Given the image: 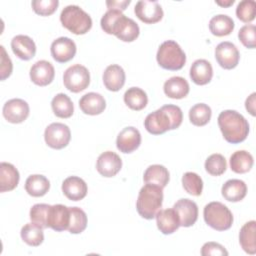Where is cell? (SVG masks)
<instances>
[{"label": "cell", "instance_id": "cell-43", "mask_svg": "<svg viewBox=\"0 0 256 256\" xmlns=\"http://www.w3.org/2000/svg\"><path fill=\"white\" fill-rule=\"evenodd\" d=\"M34 12L41 16H49L53 14L58 5V0H33L31 2Z\"/></svg>", "mask_w": 256, "mask_h": 256}, {"label": "cell", "instance_id": "cell-4", "mask_svg": "<svg viewBox=\"0 0 256 256\" xmlns=\"http://www.w3.org/2000/svg\"><path fill=\"white\" fill-rule=\"evenodd\" d=\"M156 59L160 67L170 71L183 68L186 63V55L180 45L173 41H164L158 48Z\"/></svg>", "mask_w": 256, "mask_h": 256}, {"label": "cell", "instance_id": "cell-16", "mask_svg": "<svg viewBox=\"0 0 256 256\" xmlns=\"http://www.w3.org/2000/svg\"><path fill=\"white\" fill-rule=\"evenodd\" d=\"M141 144V134L133 126L123 128L117 136L116 146L122 153H132Z\"/></svg>", "mask_w": 256, "mask_h": 256}, {"label": "cell", "instance_id": "cell-2", "mask_svg": "<svg viewBox=\"0 0 256 256\" xmlns=\"http://www.w3.org/2000/svg\"><path fill=\"white\" fill-rule=\"evenodd\" d=\"M163 203V188L146 183L139 191L136 201L138 214L147 220L155 218L157 212L161 209Z\"/></svg>", "mask_w": 256, "mask_h": 256}, {"label": "cell", "instance_id": "cell-49", "mask_svg": "<svg viewBox=\"0 0 256 256\" xmlns=\"http://www.w3.org/2000/svg\"><path fill=\"white\" fill-rule=\"evenodd\" d=\"M216 4L222 6V7H229L231 6L235 1L234 0H228V1H215Z\"/></svg>", "mask_w": 256, "mask_h": 256}, {"label": "cell", "instance_id": "cell-35", "mask_svg": "<svg viewBox=\"0 0 256 256\" xmlns=\"http://www.w3.org/2000/svg\"><path fill=\"white\" fill-rule=\"evenodd\" d=\"M22 240L29 246L37 247L44 241L43 228L33 222L25 224L20 231Z\"/></svg>", "mask_w": 256, "mask_h": 256}, {"label": "cell", "instance_id": "cell-18", "mask_svg": "<svg viewBox=\"0 0 256 256\" xmlns=\"http://www.w3.org/2000/svg\"><path fill=\"white\" fill-rule=\"evenodd\" d=\"M30 79L38 86H47L50 84L55 76L53 65L46 60H39L35 62L30 68Z\"/></svg>", "mask_w": 256, "mask_h": 256}, {"label": "cell", "instance_id": "cell-37", "mask_svg": "<svg viewBox=\"0 0 256 256\" xmlns=\"http://www.w3.org/2000/svg\"><path fill=\"white\" fill-rule=\"evenodd\" d=\"M70 209V224L68 231L71 234H80L87 227V215L79 207H69Z\"/></svg>", "mask_w": 256, "mask_h": 256}, {"label": "cell", "instance_id": "cell-25", "mask_svg": "<svg viewBox=\"0 0 256 256\" xmlns=\"http://www.w3.org/2000/svg\"><path fill=\"white\" fill-rule=\"evenodd\" d=\"M20 175L16 167L8 162L0 164V192H9L14 190L19 183Z\"/></svg>", "mask_w": 256, "mask_h": 256}, {"label": "cell", "instance_id": "cell-46", "mask_svg": "<svg viewBox=\"0 0 256 256\" xmlns=\"http://www.w3.org/2000/svg\"><path fill=\"white\" fill-rule=\"evenodd\" d=\"M1 49V67H0V79L3 81L8 78L13 70V65L10 57L7 55L4 46H0Z\"/></svg>", "mask_w": 256, "mask_h": 256}, {"label": "cell", "instance_id": "cell-10", "mask_svg": "<svg viewBox=\"0 0 256 256\" xmlns=\"http://www.w3.org/2000/svg\"><path fill=\"white\" fill-rule=\"evenodd\" d=\"M135 15L146 24H154L163 18V9L157 1L140 0L134 7Z\"/></svg>", "mask_w": 256, "mask_h": 256}, {"label": "cell", "instance_id": "cell-19", "mask_svg": "<svg viewBox=\"0 0 256 256\" xmlns=\"http://www.w3.org/2000/svg\"><path fill=\"white\" fill-rule=\"evenodd\" d=\"M11 49L13 53L21 60H30L36 54L35 42L27 35H16L11 40Z\"/></svg>", "mask_w": 256, "mask_h": 256}, {"label": "cell", "instance_id": "cell-11", "mask_svg": "<svg viewBox=\"0 0 256 256\" xmlns=\"http://www.w3.org/2000/svg\"><path fill=\"white\" fill-rule=\"evenodd\" d=\"M140 29L138 24L124 14L119 16L112 26L111 34L124 42H132L139 36Z\"/></svg>", "mask_w": 256, "mask_h": 256}, {"label": "cell", "instance_id": "cell-44", "mask_svg": "<svg viewBox=\"0 0 256 256\" xmlns=\"http://www.w3.org/2000/svg\"><path fill=\"white\" fill-rule=\"evenodd\" d=\"M161 109H163L166 114L168 115L170 122H171V130L177 129L183 120V113L182 110L179 106L176 105H172V104H168V105H164L161 107Z\"/></svg>", "mask_w": 256, "mask_h": 256}, {"label": "cell", "instance_id": "cell-21", "mask_svg": "<svg viewBox=\"0 0 256 256\" xmlns=\"http://www.w3.org/2000/svg\"><path fill=\"white\" fill-rule=\"evenodd\" d=\"M158 229L164 235L174 233L180 227L179 217L173 208L159 210L155 216Z\"/></svg>", "mask_w": 256, "mask_h": 256}, {"label": "cell", "instance_id": "cell-13", "mask_svg": "<svg viewBox=\"0 0 256 256\" xmlns=\"http://www.w3.org/2000/svg\"><path fill=\"white\" fill-rule=\"evenodd\" d=\"M122 167V160L118 154L113 151H105L101 153L96 162L98 173L104 177H114Z\"/></svg>", "mask_w": 256, "mask_h": 256}, {"label": "cell", "instance_id": "cell-5", "mask_svg": "<svg viewBox=\"0 0 256 256\" xmlns=\"http://www.w3.org/2000/svg\"><path fill=\"white\" fill-rule=\"evenodd\" d=\"M203 217L206 224L217 231L228 230L233 224L232 212L226 205L218 201L205 205Z\"/></svg>", "mask_w": 256, "mask_h": 256}, {"label": "cell", "instance_id": "cell-47", "mask_svg": "<svg viewBox=\"0 0 256 256\" xmlns=\"http://www.w3.org/2000/svg\"><path fill=\"white\" fill-rule=\"evenodd\" d=\"M131 3L130 0H108L106 1V5L108 7V10H118V11H124L126 7Z\"/></svg>", "mask_w": 256, "mask_h": 256}, {"label": "cell", "instance_id": "cell-40", "mask_svg": "<svg viewBox=\"0 0 256 256\" xmlns=\"http://www.w3.org/2000/svg\"><path fill=\"white\" fill-rule=\"evenodd\" d=\"M51 205L45 203H38L31 207L30 209V219L31 222L41 226L43 229L48 228L47 220H48V213Z\"/></svg>", "mask_w": 256, "mask_h": 256}, {"label": "cell", "instance_id": "cell-3", "mask_svg": "<svg viewBox=\"0 0 256 256\" xmlns=\"http://www.w3.org/2000/svg\"><path fill=\"white\" fill-rule=\"evenodd\" d=\"M60 21L63 27L75 35L86 34L92 27L90 15L77 5L66 6L61 11Z\"/></svg>", "mask_w": 256, "mask_h": 256}, {"label": "cell", "instance_id": "cell-20", "mask_svg": "<svg viewBox=\"0 0 256 256\" xmlns=\"http://www.w3.org/2000/svg\"><path fill=\"white\" fill-rule=\"evenodd\" d=\"M86 182L78 176H69L62 183L63 194L72 201L82 200L87 195Z\"/></svg>", "mask_w": 256, "mask_h": 256}, {"label": "cell", "instance_id": "cell-36", "mask_svg": "<svg viewBox=\"0 0 256 256\" xmlns=\"http://www.w3.org/2000/svg\"><path fill=\"white\" fill-rule=\"evenodd\" d=\"M211 108L205 103H197L189 110V120L195 126H204L211 119Z\"/></svg>", "mask_w": 256, "mask_h": 256}, {"label": "cell", "instance_id": "cell-48", "mask_svg": "<svg viewBox=\"0 0 256 256\" xmlns=\"http://www.w3.org/2000/svg\"><path fill=\"white\" fill-rule=\"evenodd\" d=\"M255 96H256V93L253 92L245 101V107H246V110L252 115V116H255Z\"/></svg>", "mask_w": 256, "mask_h": 256}, {"label": "cell", "instance_id": "cell-23", "mask_svg": "<svg viewBox=\"0 0 256 256\" xmlns=\"http://www.w3.org/2000/svg\"><path fill=\"white\" fill-rule=\"evenodd\" d=\"M102 78L107 90L117 92L124 86L126 76L124 69L120 65L112 64L105 69Z\"/></svg>", "mask_w": 256, "mask_h": 256}, {"label": "cell", "instance_id": "cell-9", "mask_svg": "<svg viewBox=\"0 0 256 256\" xmlns=\"http://www.w3.org/2000/svg\"><path fill=\"white\" fill-rule=\"evenodd\" d=\"M30 108L28 103L20 98H13L5 102L2 114L3 117L10 123H22L29 116Z\"/></svg>", "mask_w": 256, "mask_h": 256}, {"label": "cell", "instance_id": "cell-12", "mask_svg": "<svg viewBox=\"0 0 256 256\" xmlns=\"http://www.w3.org/2000/svg\"><path fill=\"white\" fill-rule=\"evenodd\" d=\"M76 44L69 37H59L55 39L50 47L53 59L58 63H66L72 60L76 54Z\"/></svg>", "mask_w": 256, "mask_h": 256}, {"label": "cell", "instance_id": "cell-17", "mask_svg": "<svg viewBox=\"0 0 256 256\" xmlns=\"http://www.w3.org/2000/svg\"><path fill=\"white\" fill-rule=\"evenodd\" d=\"M144 127L150 134L160 135L171 130V122L166 112L160 108L146 116Z\"/></svg>", "mask_w": 256, "mask_h": 256}, {"label": "cell", "instance_id": "cell-34", "mask_svg": "<svg viewBox=\"0 0 256 256\" xmlns=\"http://www.w3.org/2000/svg\"><path fill=\"white\" fill-rule=\"evenodd\" d=\"M53 113L59 118H69L73 115L74 105L70 97L64 93H58L51 101Z\"/></svg>", "mask_w": 256, "mask_h": 256}, {"label": "cell", "instance_id": "cell-24", "mask_svg": "<svg viewBox=\"0 0 256 256\" xmlns=\"http://www.w3.org/2000/svg\"><path fill=\"white\" fill-rule=\"evenodd\" d=\"M213 77V68L205 59L195 60L190 67V78L197 85L208 84Z\"/></svg>", "mask_w": 256, "mask_h": 256}, {"label": "cell", "instance_id": "cell-29", "mask_svg": "<svg viewBox=\"0 0 256 256\" xmlns=\"http://www.w3.org/2000/svg\"><path fill=\"white\" fill-rule=\"evenodd\" d=\"M255 232H256V222L254 220L246 222L241 227L239 232V243L242 249L246 253L251 255L256 253Z\"/></svg>", "mask_w": 256, "mask_h": 256}, {"label": "cell", "instance_id": "cell-6", "mask_svg": "<svg viewBox=\"0 0 256 256\" xmlns=\"http://www.w3.org/2000/svg\"><path fill=\"white\" fill-rule=\"evenodd\" d=\"M63 83L69 91L73 93L81 92L90 84V73L88 69L81 64L72 65L65 70Z\"/></svg>", "mask_w": 256, "mask_h": 256}, {"label": "cell", "instance_id": "cell-28", "mask_svg": "<svg viewBox=\"0 0 256 256\" xmlns=\"http://www.w3.org/2000/svg\"><path fill=\"white\" fill-rule=\"evenodd\" d=\"M170 179V174L168 169L160 164H153L147 167L144 172L143 180L145 183H150L158 185L164 188Z\"/></svg>", "mask_w": 256, "mask_h": 256}, {"label": "cell", "instance_id": "cell-39", "mask_svg": "<svg viewBox=\"0 0 256 256\" xmlns=\"http://www.w3.org/2000/svg\"><path fill=\"white\" fill-rule=\"evenodd\" d=\"M205 170L212 176L222 175L227 168L226 159L219 153L211 154L205 161Z\"/></svg>", "mask_w": 256, "mask_h": 256}, {"label": "cell", "instance_id": "cell-42", "mask_svg": "<svg viewBox=\"0 0 256 256\" xmlns=\"http://www.w3.org/2000/svg\"><path fill=\"white\" fill-rule=\"evenodd\" d=\"M238 38L241 43L249 49H254L256 46V27L253 24L242 26L238 32Z\"/></svg>", "mask_w": 256, "mask_h": 256}, {"label": "cell", "instance_id": "cell-22", "mask_svg": "<svg viewBox=\"0 0 256 256\" xmlns=\"http://www.w3.org/2000/svg\"><path fill=\"white\" fill-rule=\"evenodd\" d=\"M79 107L84 114L92 116L99 115L105 110L106 101L101 94L89 92L80 98Z\"/></svg>", "mask_w": 256, "mask_h": 256}, {"label": "cell", "instance_id": "cell-38", "mask_svg": "<svg viewBox=\"0 0 256 256\" xmlns=\"http://www.w3.org/2000/svg\"><path fill=\"white\" fill-rule=\"evenodd\" d=\"M182 186L188 194L200 196L203 190V181L197 173L186 172L182 176Z\"/></svg>", "mask_w": 256, "mask_h": 256}, {"label": "cell", "instance_id": "cell-33", "mask_svg": "<svg viewBox=\"0 0 256 256\" xmlns=\"http://www.w3.org/2000/svg\"><path fill=\"white\" fill-rule=\"evenodd\" d=\"M123 99L125 104L134 111H140L144 109L148 103L146 92L139 87H131L126 90Z\"/></svg>", "mask_w": 256, "mask_h": 256}, {"label": "cell", "instance_id": "cell-41", "mask_svg": "<svg viewBox=\"0 0 256 256\" xmlns=\"http://www.w3.org/2000/svg\"><path fill=\"white\" fill-rule=\"evenodd\" d=\"M256 4L253 0H243L236 8V16L244 23H249L255 19Z\"/></svg>", "mask_w": 256, "mask_h": 256}, {"label": "cell", "instance_id": "cell-27", "mask_svg": "<svg viewBox=\"0 0 256 256\" xmlns=\"http://www.w3.org/2000/svg\"><path fill=\"white\" fill-rule=\"evenodd\" d=\"M222 196L229 202H239L247 194V185L240 179L227 180L221 188Z\"/></svg>", "mask_w": 256, "mask_h": 256}, {"label": "cell", "instance_id": "cell-26", "mask_svg": "<svg viewBox=\"0 0 256 256\" xmlns=\"http://www.w3.org/2000/svg\"><path fill=\"white\" fill-rule=\"evenodd\" d=\"M164 93L172 99H182L189 93L190 87L187 80L181 76H173L165 81L163 86Z\"/></svg>", "mask_w": 256, "mask_h": 256}, {"label": "cell", "instance_id": "cell-32", "mask_svg": "<svg viewBox=\"0 0 256 256\" xmlns=\"http://www.w3.org/2000/svg\"><path fill=\"white\" fill-rule=\"evenodd\" d=\"M230 168L237 174H244L251 170L254 160L253 156L245 150H238L230 156Z\"/></svg>", "mask_w": 256, "mask_h": 256}, {"label": "cell", "instance_id": "cell-15", "mask_svg": "<svg viewBox=\"0 0 256 256\" xmlns=\"http://www.w3.org/2000/svg\"><path fill=\"white\" fill-rule=\"evenodd\" d=\"M48 228L56 232L68 230L70 224V209L62 204L51 205L47 220Z\"/></svg>", "mask_w": 256, "mask_h": 256}, {"label": "cell", "instance_id": "cell-14", "mask_svg": "<svg viewBox=\"0 0 256 256\" xmlns=\"http://www.w3.org/2000/svg\"><path fill=\"white\" fill-rule=\"evenodd\" d=\"M173 209L179 217L180 226L190 227L197 221L198 206L194 201L188 198H181L173 205Z\"/></svg>", "mask_w": 256, "mask_h": 256}, {"label": "cell", "instance_id": "cell-8", "mask_svg": "<svg viewBox=\"0 0 256 256\" xmlns=\"http://www.w3.org/2000/svg\"><path fill=\"white\" fill-rule=\"evenodd\" d=\"M215 59L223 69L230 70L238 65L240 53L235 44L229 41H224L216 46Z\"/></svg>", "mask_w": 256, "mask_h": 256}, {"label": "cell", "instance_id": "cell-7", "mask_svg": "<svg viewBox=\"0 0 256 256\" xmlns=\"http://www.w3.org/2000/svg\"><path fill=\"white\" fill-rule=\"evenodd\" d=\"M46 144L53 149H62L66 147L71 139L70 128L60 122H54L48 125L44 132Z\"/></svg>", "mask_w": 256, "mask_h": 256}, {"label": "cell", "instance_id": "cell-1", "mask_svg": "<svg viewBox=\"0 0 256 256\" xmlns=\"http://www.w3.org/2000/svg\"><path fill=\"white\" fill-rule=\"evenodd\" d=\"M218 126L224 139L232 144L243 142L249 133V123L235 110H224L218 116Z\"/></svg>", "mask_w": 256, "mask_h": 256}, {"label": "cell", "instance_id": "cell-30", "mask_svg": "<svg viewBox=\"0 0 256 256\" xmlns=\"http://www.w3.org/2000/svg\"><path fill=\"white\" fill-rule=\"evenodd\" d=\"M50 189L49 180L41 174L30 175L25 181V190L32 197H42Z\"/></svg>", "mask_w": 256, "mask_h": 256}, {"label": "cell", "instance_id": "cell-31", "mask_svg": "<svg viewBox=\"0 0 256 256\" xmlns=\"http://www.w3.org/2000/svg\"><path fill=\"white\" fill-rule=\"evenodd\" d=\"M234 26L233 19L225 14L213 16L209 21V30L217 37L229 35L234 30Z\"/></svg>", "mask_w": 256, "mask_h": 256}, {"label": "cell", "instance_id": "cell-45", "mask_svg": "<svg viewBox=\"0 0 256 256\" xmlns=\"http://www.w3.org/2000/svg\"><path fill=\"white\" fill-rule=\"evenodd\" d=\"M202 256H227L228 251L217 242H206L201 248Z\"/></svg>", "mask_w": 256, "mask_h": 256}]
</instances>
